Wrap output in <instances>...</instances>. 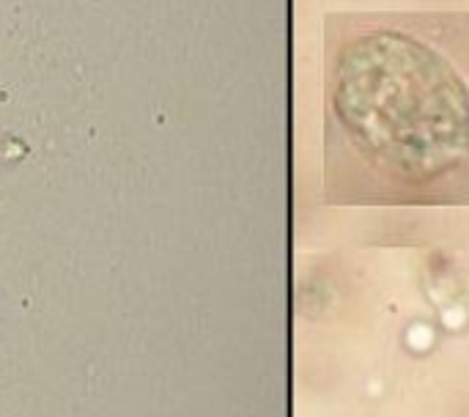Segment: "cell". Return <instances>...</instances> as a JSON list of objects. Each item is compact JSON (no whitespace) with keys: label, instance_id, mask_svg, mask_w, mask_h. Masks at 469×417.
<instances>
[{"label":"cell","instance_id":"cell-1","mask_svg":"<svg viewBox=\"0 0 469 417\" xmlns=\"http://www.w3.org/2000/svg\"><path fill=\"white\" fill-rule=\"evenodd\" d=\"M327 192L469 201V12L327 17Z\"/></svg>","mask_w":469,"mask_h":417}]
</instances>
